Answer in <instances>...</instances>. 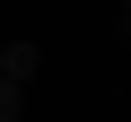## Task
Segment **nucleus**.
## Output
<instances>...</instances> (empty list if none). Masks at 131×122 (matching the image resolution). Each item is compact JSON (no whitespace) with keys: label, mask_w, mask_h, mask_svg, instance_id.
Returning <instances> with one entry per match:
<instances>
[{"label":"nucleus","mask_w":131,"mask_h":122,"mask_svg":"<svg viewBox=\"0 0 131 122\" xmlns=\"http://www.w3.org/2000/svg\"><path fill=\"white\" fill-rule=\"evenodd\" d=\"M122 18H131V0H122Z\"/></svg>","instance_id":"f257e3e1"}]
</instances>
